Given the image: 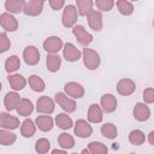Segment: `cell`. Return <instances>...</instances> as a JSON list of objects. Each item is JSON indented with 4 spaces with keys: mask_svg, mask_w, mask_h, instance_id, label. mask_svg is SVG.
I'll return each mask as SVG.
<instances>
[{
    "mask_svg": "<svg viewBox=\"0 0 154 154\" xmlns=\"http://www.w3.org/2000/svg\"><path fill=\"white\" fill-rule=\"evenodd\" d=\"M83 61L87 69L89 70H95L100 65V57L99 54L90 49V48H84L83 49Z\"/></svg>",
    "mask_w": 154,
    "mask_h": 154,
    "instance_id": "obj_1",
    "label": "cell"
},
{
    "mask_svg": "<svg viewBox=\"0 0 154 154\" xmlns=\"http://www.w3.org/2000/svg\"><path fill=\"white\" fill-rule=\"evenodd\" d=\"M77 22V8L73 5H67L63 12V25L71 28Z\"/></svg>",
    "mask_w": 154,
    "mask_h": 154,
    "instance_id": "obj_2",
    "label": "cell"
},
{
    "mask_svg": "<svg viewBox=\"0 0 154 154\" xmlns=\"http://www.w3.org/2000/svg\"><path fill=\"white\" fill-rule=\"evenodd\" d=\"M43 1L42 0H29L24 2L23 12L28 16H38L42 12Z\"/></svg>",
    "mask_w": 154,
    "mask_h": 154,
    "instance_id": "obj_3",
    "label": "cell"
},
{
    "mask_svg": "<svg viewBox=\"0 0 154 154\" xmlns=\"http://www.w3.org/2000/svg\"><path fill=\"white\" fill-rule=\"evenodd\" d=\"M73 35L76 36L77 41L82 45V46H88L91 41H93V35L89 34L82 25H75L72 29Z\"/></svg>",
    "mask_w": 154,
    "mask_h": 154,
    "instance_id": "obj_4",
    "label": "cell"
},
{
    "mask_svg": "<svg viewBox=\"0 0 154 154\" xmlns=\"http://www.w3.org/2000/svg\"><path fill=\"white\" fill-rule=\"evenodd\" d=\"M23 58L26 65L34 66L40 61V53L35 46H28L23 52Z\"/></svg>",
    "mask_w": 154,
    "mask_h": 154,
    "instance_id": "obj_5",
    "label": "cell"
},
{
    "mask_svg": "<svg viewBox=\"0 0 154 154\" xmlns=\"http://www.w3.org/2000/svg\"><path fill=\"white\" fill-rule=\"evenodd\" d=\"M63 47V41L60 37L58 36H51L48 38H46V41L43 42V48L45 51H47L51 54H55L58 53Z\"/></svg>",
    "mask_w": 154,
    "mask_h": 154,
    "instance_id": "obj_6",
    "label": "cell"
},
{
    "mask_svg": "<svg viewBox=\"0 0 154 154\" xmlns=\"http://www.w3.org/2000/svg\"><path fill=\"white\" fill-rule=\"evenodd\" d=\"M136 89V84L134 81L129 79V78H124V79H120L117 84V91L123 95V96H128V95H131Z\"/></svg>",
    "mask_w": 154,
    "mask_h": 154,
    "instance_id": "obj_7",
    "label": "cell"
},
{
    "mask_svg": "<svg viewBox=\"0 0 154 154\" xmlns=\"http://www.w3.org/2000/svg\"><path fill=\"white\" fill-rule=\"evenodd\" d=\"M55 101L66 112H75V109H76V102H75V100L67 97L63 93H57L55 94Z\"/></svg>",
    "mask_w": 154,
    "mask_h": 154,
    "instance_id": "obj_8",
    "label": "cell"
},
{
    "mask_svg": "<svg viewBox=\"0 0 154 154\" xmlns=\"http://www.w3.org/2000/svg\"><path fill=\"white\" fill-rule=\"evenodd\" d=\"M36 109L40 113H47V114H49V113H52L54 111V101L51 97H48V96H41L37 100Z\"/></svg>",
    "mask_w": 154,
    "mask_h": 154,
    "instance_id": "obj_9",
    "label": "cell"
},
{
    "mask_svg": "<svg viewBox=\"0 0 154 154\" xmlns=\"http://www.w3.org/2000/svg\"><path fill=\"white\" fill-rule=\"evenodd\" d=\"M87 18H88L89 26L93 30L100 31L102 29V16H101L100 12H97L95 10H90L89 13L87 14Z\"/></svg>",
    "mask_w": 154,
    "mask_h": 154,
    "instance_id": "obj_10",
    "label": "cell"
},
{
    "mask_svg": "<svg viewBox=\"0 0 154 154\" xmlns=\"http://www.w3.org/2000/svg\"><path fill=\"white\" fill-rule=\"evenodd\" d=\"M0 24H1L2 29H5L6 31H16L18 29L17 19L13 16H11L10 13H2L0 16Z\"/></svg>",
    "mask_w": 154,
    "mask_h": 154,
    "instance_id": "obj_11",
    "label": "cell"
},
{
    "mask_svg": "<svg viewBox=\"0 0 154 154\" xmlns=\"http://www.w3.org/2000/svg\"><path fill=\"white\" fill-rule=\"evenodd\" d=\"M150 117V109L148 108L147 105L138 102L134 107V118L138 122H146Z\"/></svg>",
    "mask_w": 154,
    "mask_h": 154,
    "instance_id": "obj_12",
    "label": "cell"
},
{
    "mask_svg": "<svg viewBox=\"0 0 154 154\" xmlns=\"http://www.w3.org/2000/svg\"><path fill=\"white\" fill-rule=\"evenodd\" d=\"M93 132V129L91 126L89 125V123H87V120L84 119H79L76 122V125H75V134L81 137V138H85V137H89Z\"/></svg>",
    "mask_w": 154,
    "mask_h": 154,
    "instance_id": "obj_13",
    "label": "cell"
},
{
    "mask_svg": "<svg viewBox=\"0 0 154 154\" xmlns=\"http://www.w3.org/2000/svg\"><path fill=\"white\" fill-rule=\"evenodd\" d=\"M65 91L69 96L75 99H79L84 95V88L77 82H69L65 84Z\"/></svg>",
    "mask_w": 154,
    "mask_h": 154,
    "instance_id": "obj_14",
    "label": "cell"
},
{
    "mask_svg": "<svg viewBox=\"0 0 154 154\" xmlns=\"http://www.w3.org/2000/svg\"><path fill=\"white\" fill-rule=\"evenodd\" d=\"M100 102H101L102 109L106 113H111V112L116 111V108H117V99L112 94H105V95H102Z\"/></svg>",
    "mask_w": 154,
    "mask_h": 154,
    "instance_id": "obj_15",
    "label": "cell"
},
{
    "mask_svg": "<svg viewBox=\"0 0 154 154\" xmlns=\"http://www.w3.org/2000/svg\"><path fill=\"white\" fill-rule=\"evenodd\" d=\"M0 126L2 129H17L19 126V120L18 118L7 114V113H1L0 114Z\"/></svg>",
    "mask_w": 154,
    "mask_h": 154,
    "instance_id": "obj_16",
    "label": "cell"
},
{
    "mask_svg": "<svg viewBox=\"0 0 154 154\" xmlns=\"http://www.w3.org/2000/svg\"><path fill=\"white\" fill-rule=\"evenodd\" d=\"M63 55L67 61H77L81 58V52L78 51V48H76L72 43L67 42L64 47L63 51Z\"/></svg>",
    "mask_w": 154,
    "mask_h": 154,
    "instance_id": "obj_17",
    "label": "cell"
},
{
    "mask_svg": "<svg viewBox=\"0 0 154 154\" xmlns=\"http://www.w3.org/2000/svg\"><path fill=\"white\" fill-rule=\"evenodd\" d=\"M20 97L17 93L14 91H10L6 94L5 99H4V103H5V107L7 111H12V109H17L19 102H20Z\"/></svg>",
    "mask_w": 154,
    "mask_h": 154,
    "instance_id": "obj_18",
    "label": "cell"
},
{
    "mask_svg": "<svg viewBox=\"0 0 154 154\" xmlns=\"http://www.w3.org/2000/svg\"><path fill=\"white\" fill-rule=\"evenodd\" d=\"M103 116H102V111L100 108L99 105L96 103H93L89 106V109H88V120L90 123H100L102 120Z\"/></svg>",
    "mask_w": 154,
    "mask_h": 154,
    "instance_id": "obj_19",
    "label": "cell"
},
{
    "mask_svg": "<svg viewBox=\"0 0 154 154\" xmlns=\"http://www.w3.org/2000/svg\"><path fill=\"white\" fill-rule=\"evenodd\" d=\"M46 64H47V69L51 72H55L59 70L60 65H61V58L57 54H48L47 59H46Z\"/></svg>",
    "mask_w": 154,
    "mask_h": 154,
    "instance_id": "obj_20",
    "label": "cell"
},
{
    "mask_svg": "<svg viewBox=\"0 0 154 154\" xmlns=\"http://www.w3.org/2000/svg\"><path fill=\"white\" fill-rule=\"evenodd\" d=\"M34 111V106H32V102L28 99H22L18 107H17V113L19 116H23V117H26L29 116L31 112Z\"/></svg>",
    "mask_w": 154,
    "mask_h": 154,
    "instance_id": "obj_21",
    "label": "cell"
},
{
    "mask_svg": "<svg viewBox=\"0 0 154 154\" xmlns=\"http://www.w3.org/2000/svg\"><path fill=\"white\" fill-rule=\"evenodd\" d=\"M36 125L41 131H49L53 128V119L49 116H38L36 118Z\"/></svg>",
    "mask_w": 154,
    "mask_h": 154,
    "instance_id": "obj_22",
    "label": "cell"
},
{
    "mask_svg": "<svg viewBox=\"0 0 154 154\" xmlns=\"http://www.w3.org/2000/svg\"><path fill=\"white\" fill-rule=\"evenodd\" d=\"M8 83L13 90H20L25 87L26 81L22 75H12L8 77Z\"/></svg>",
    "mask_w": 154,
    "mask_h": 154,
    "instance_id": "obj_23",
    "label": "cell"
},
{
    "mask_svg": "<svg viewBox=\"0 0 154 154\" xmlns=\"http://www.w3.org/2000/svg\"><path fill=\"white\" fill-rule=\"evenodd\" d=\"M35 131H36V126H35V124H34L32 120L25 119V120L22 123L20 134H22L24 137H31V136H34Z\"/></svg>",
    "mask_w": 154,
    "mask_h": 154,
    "instance_id": "obj_24",
    "label": "cell"
},
{
    "mask_svg": "<svg viewBox=\"0 0 154 154\" xmlns=\"http://www.w3.org/2000/svg\"><path fill=\"white\" fill-rule=\"evenodd\" d=\"M23 7H24L23 0H7L5 2V8L12 13H19L20 11H23Z\"/></svg>",
    "mask_w": 154,
    "mask_h": 154,
    "instance_id": "obj_25",
    "label": "cell"
},
{
    "mask_svg": "<svg viewBox=\"0 0 154 154\" xmlns=\"http://www.w3.org/2000/svg\"><path fill=\"white\" fill-rule=\"evenodd\" d=\"M55 123L63 130H67V129H70L72 126V119L65 113H59L55 117Z\"/></svg>",
    "mask_w": 154,
    "mask_h": 154,
    "instance_id": "obj_26",
    "label": "cell"
},
{
    "mask_svg": "<svg viewBox=\"0 0 154 154\" xmlns=\"http://www.w3.org/2000/svg\"><path fill=\"white\" fill-rule=\"evenodd\" d=\"M58 143H59V146H60L61 148H64V149H70V148H72V147L75 146V140H73V137H72L71 135H69V134H66V132H63V134H60L59 137H58Z\"/></svg>",
    "mask_w": 154,
    "mask_h": 154,
    "instance_id": "obj_27",
    "label": "cell"
},
{
    "mask_svg": "<svg viewBox=\"0 0 154 154\" xmlns=\"http://www.w3.org/2000/svg\"><path fill=\"white\" fill-rule=\"evenodd\" d=\"M20 67V60L17 55H11L5 61V69L7 72H14Z\"/></svg>",
    "mask_w": 154,
    "mask_h": 154,
    "instance_id": "obj_28",
    "label": "cell"
},
{
    "mask_svg": "<svg viewBox=\"0 0 154 154\" xmlns=\"http://www.w3.org/2000/svg\"><path fill=\"white\" fill-rule=\"evenodd\" d=\"M29 85L34 91H43L45 90V82L36 75H31L29 77Z\"/></svg>",
    "mask_w": 154,
    "mask_h": 154,
    "instance_id": "obj_29",
    "label": "cell"
},
{
    "mask_svg": "<svg viewBox=\"0 0 154 154\" xmlns=\"http://www.w3.org/2000/svg\"><path fill=\"white\" fill-rule=\"evenodd\" d=\"M101 134L109 140H113L117 137V128L112 123H106L101 126Z\"/></svg>",
    "mask_w": 154,
    "mask_h": 154,
    "instance_id": "obj_30",
    "label": "cell"
},
{
    "mask_svg": "<svg viewBox=\"0 0 154 154\" xmlns=\"http://www.w3.org/2000/svg\"><path fill=\"white\" fill-rule=\"evenodd\" d=\"M129 141H130V143H132L135 146H140V144L144 143L146 136L141 130H132L129 135Z\"/></svg>",
    "mask_w": 154,
    "mask_h": 154,
    "instance_id": "obj_31",
    "label": "cell"
},
{
    "mask_svg": "<svg viewBox=\"0 0 154 154\" xmlns=\"http://www.w3.org/2000/svg\"><path fill=\"white\" fill-rule=\"evenodd\" d=\"M93 4L94 2L91 0H77L76 5H77V8H78V13L81 16H87L89 13V11L91 10Z\"/></svg>",
    "mask_w": 154,
    "mask_h": 154,
    "instance_id": "obj_32",
    "label": "cell"
},
{
    "mask_svg": "<svg viewBox=\"0 0 154 154\" xmlns=\"http://www.w3.org/2000/svg\"><path fill=\"white\" fill-rule=\"evenodd\" d=\"M117 7L119 10V12L124 16H129L134 12V5L130 2V1H126V0H119L117 1Z\"/></svg>",
    "mask_w": 154,
    "mask_h": 154,
    "instance_id": "obj_33",
    "label": "cell"
},
{
    "mask_svg": "<svg viewBox=\"0 0 154 154\" xmlns=\"http://www.w3.org/2000/svg\"><path fill=\"white\" fill-rule=\"evenodd\" d=\"M88 148H89V150H90L93 154H107V153H108L107 147H106L103 143L96 142V141L90 142V143L88 144Z\"/></svg>",
    "mask_w": 154,
    "mask_h": 154,
    "instance_id": "obj_34",
    "label": "cell"
},
{
    "mask_svg": "<svg viewBox=\"0 0 154 154\" xmlns=\"http://www.w3.org/2000/svg\"><path fill=\"white\" fill-rule=\"evenodd\" d=\"M16 142V135L10 132V131H5L1 130L0 131V143L2 146H10Z\"/></svg>",
    "mask_w": 154,
    "mask_h": 154,
    "instance_id": "obj_35",
    "label": "cell"
},
{
    "mask_svg": "<svg viewBox=\"0 0 154 154\" xmlns=\"http://www.w3.org/2000/svg\"><path fill=\"white\" fill-rule=\"evenodd\" d=\"M51 148V143L47 138H40L35 143V150L38 154H46Z\"/></svg>",
    "mask_w": 154,
    "mask_h": 154,
    "instance_id": "obj_36",
    "label": "cell"
},
{
    "mask_svg": "<svg viewBox=\"0 0 154 154\" xmlns=\"http://www.w3.org/2000/svg\"><path fill=\"white\" fill-rule=\"evenodd\" d=\"M95 5L101 11H109V10H112V7L114 5V1L113 0H96Z\"/></svg>",
    "mask_w": 154,
    "mask_h": 154,
    "instance_id": "obj_37",
    "label": "cell"
},
{
    "mask_svg": "<svg viewBox=\"0 0 154 154\" xmlns=\"http://www.w3.org/2000/svg\"><path fill=\"white\" fill-rule=\"evenodd\" d=\"M10 46H11V42H10V40L7 38L6 34H5V32H1V34H0V52H1V53L6 52V51L10 48Z\"/></svg>",
    "mask_w": 154,
    "mask_h": 154,
    "instance_id": "obj_38",
    "label": "cell"
},
{
    "mask_svg": "<svg viewBox=\"0 0 154 154\" xmlns=\"http://www.w3.org/2000/svg\"><path fill=\"white\" fill-rule=\"evenodd\" d=\"M143 100L147 103L154 102V89L153 88H147L143 90Z\"/></svg>",
    "mask_w": 154,
    "mask_h": 154,
    "instance_id": "obj_39",
    "label": "cell"
},
{
    "mask_svg": "<svg viewBox=\"0 0 154 154\" xmlns=\"http://www.w3.org/2000/svg\"><path fill=\"white\" fill-rule=\"evenodd\" d=\"M49 5L53 10H60L65 5V2H64V0H51Z\"/></svg>",
    "mask_w": 154,
    "mask_h": 154,
    "instance_id": "obj_40",
    "label": "cell"
},
{
    "mask_svg": "<svg viewBox=\"0 0 154 154\" xmlns=\"http://www.w3.org/2000/svg\"><path fill=\"white\" fill-rule=\"evenodd\" d=\"M148 141H149L150 144L154 146V131H150V132H149V135H148Z\"/></svg>",
    "mask_w": 154,
    "mask_h": 154,
    "instance_id": "obj_41",
    "label": "cell"
},
{
    "mask_svg": "<svg viewBox=\"0 0 154 154\" xmlns=\"http://www.w3.org/2000/svg\"><path fill=\"white\" fill-rule=\"evenodd\" d=\"M52 154H67L66 152H64V150H59V149H54L53 152H52Z\"/></svg>",
    "mask_w": 154,
    "mask_h": 154,
    "instance_id": "obj_42",
    "label": "cell"
},
{
    "mask_svg": "<svg viewBox=\"0 0 154 154\" xmlns=\"http://www.w3.org/2000/svg\"><path fill=\"white\" fill-rule=\"evenodd\" d=\"M81 154H93V153H91V152H90V150H87V149H83V150H82V153H81Z\"/></svg>",
    "mask_w": 154,
    "mask_h": 154,
    "instance_id": "obj_43",
    "label": "cell"
},
{
    "mask_svg": "<svg viewBox=\"0 0 154 154\" xmlns=\"http://www.w3.org/2000/svg\"><path fill=\"white\" fill-rule=\"evenodd\" d=\"M153 26H154V20H153Z\"/></svg>",
    "mask_w": 154,
    "mask_h": 154,
    "instance_id": "obj_44",
    "label": "cell"
},
{
    "mask_svg": "<svg viewBox=\"0 0 154 154\" xmlns=\"http://www.w3.org/2000/svg\"><path fill=\"white\" fill-rule=\"evenodd\" d=\"M72 154H77V153H72Z\"/></svg>",
    "mask_w": 154,
    "mask_h": 154,
    "instance_id": "obj_45",
    "label": "cell"
}]
</instances>
